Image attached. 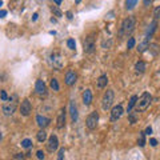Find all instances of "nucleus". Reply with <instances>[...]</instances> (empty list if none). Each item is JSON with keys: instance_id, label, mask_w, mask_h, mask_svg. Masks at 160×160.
Instances as JSON below:
<instances>
[{"instance_id": "f257e3e1", "label": "nucleus", "mask_w": 160, "mask_h": 160, "mask_svg": "<svg viewBox=\"0 0 160 160\" xmlns=\"http://www.w3.org/2000/svg\"><path fill=\"white\" fill-rule=\"evenodd\" d=\"M18 95H12L8 98V100H5V103L3 104L1 109H3V114L5 116H11L16 111V107H18Z\"/></svg>"}, {"instance_id": "f03ea898", "label": "nucleus", "mask_w": 160, "mask_h": 160, "mask_svg": "<svg viewBox=\"0 0 160 160\" xmlns=\"http://www.w3.org/2000/svg\"><path fill=\"white\" fill-rule=\"evenodd\" d=\"M135 24H136V19L135 16H128L127 19H124V21L122 23V27H120V32H119V36L123 35H128L135 29Z\"/></svg>"}, {"instance_id": "7ed1b4c3", "label": "nucleus", "mask_w": 160, "mask_h": 160, "mask_svg": "<svg viewBox=\"0 0 160 160\" xmlns=\"http://www.w3.org/2000/svg\"><path fill=\"white\" fill-rule=\"evenodd\" d=\"M151 101H152V96H151V94L150 92H144V94L137 99V103H136L137 109H136V111L142 112V111H144V109H147V107L150 105Z\"/></svg>"}, {"instance_id": "20e7f679", "label": "nucleus", "mask_w": 160, "mask_h": 160, "mask_svg": "<svg viewBox=\"0 0 160 160\" xmlns=\"http://www.w3.org/2000/svg\"><path fill=\"white\" fill-rule=\"evenodd\" d=\"M114 98H115V94H114V91L112 90H108L107 92L104 94V96H103V100H101V107H103V109H109L112 105V103H114Z\"/></svg>"}, {"instance_id": "39448f33", "label": "nucleus", "mask_w": 160, "mask_h": 160, "mask_svg": "<svg viewBox=\"0 0 160 160\" xmlns=\"http://www.w3.org/2000/svg\"><path fill=\"white\" fill-rule=\"evenodd\" d=\"M98 122H99V114L96 111H94L88 115L87 120H85V125H87L88 129H95L96 125H98Z\"/></svg>"}, {"instance_id": "423d86ee", "label": "nucleus", "mask_w": 160, "mask_h": 160, "mask_svg": "<svg viewBox=\"0 0 160 160\" xmlns=\"http://www.w3.org/2000/svg\"><path fill=\"white\" fill-rule=\"evenodd\" d=\"M95 51V38L92 35H88L84 40V52L92 53Z\"/></svg>"}, {"instance_id": "0eeeda50", "label": "nucleus", "mask_w": 160, "mask_h": 160, "mask_svg": "<svg viewBox=\"0 0 160 160\" xmlns=\"http://www.w3.org/2000/svg\"><path fill=\"white\" fill-rule=\"evenodd\" d=\"M32 112V104L28 99H24L20 104V114L23 116H29Z\"/></svg>"}, {"instance_id": "6e6552de", "label": "nucleus", "mask_w": 160, "mask_h": 160, "mask_svg": "<svg viewBox=\"0 0 160 160\" xmlns=\"http://www.w3.org/2000/svg\"><path fill=\"white\" fill-rule=\"evenodd\" d=\"M57 147H59V139H57V136L51 135L48 142H47V151H48V152H53V151L57 150Z\"/></svg>"}, {"instance_id": "1a4fd4ad", "label": "nucleus", "mask_w": 160, "mask_h": 160, "mask_svg": "<svg viewBox=\"0 0 160 160\" xmlns=\"http://www.w3.org/2000/svg\"><path fill=\"white\" fill-rule=\"evenodd\" d=\"M122 115H123V105L122 104L115 105L111 111V120L112 122H116V120H119V119L122 118Z\"/></svg>"}, {"instance_id": "9d476101", "label": "nucleus", "mask_w": 160, "mask_h": 160, "mask_svg": "<svg viewBox=\"0 0 160 160\" xmlns=\"http://www.w3.org/2000/svg\"><path fill=\"white\" fill-rule=\"evenodd\" d=\"M35 91L36 94L40 95V96H44V95H47V85H45V83L43 81V80H36V84H35Z\"/></svg>"}, {"instance_id": "9b49d317", "label": "nucleus", "mask_w": 160, "mask_h": 160, "mask_svg": "<svg viewBox=\"0 0 160 160\" xmlns=\"http://www.w3.org/2000/svg\"><path fill=\"white\" fill-rule=\"evenodd\" d=\"M36 123H38V125L40 127V129H44L49 125L51 119L47 118V116H43V115H38L36 116Z\"/></svg>"}, {"instance_id": "f8f14e48", "label": "nucleus", "mask_w": 160, "mask_h": 160, "mask_svg": "<svg viewBox=\"0 0 160 160\" xmlns=\"http://www.w3.org/2000/svg\"><path fill=\"white\" fill-rule=\"evenodd\" d=\"M77 79V75L75 71H68V72L66 73V77H64V81H66L67 85H73L75 84V81H76Z\"/></svg>"}, {"instance_id": "ddd939ff", "label": "nucleus", "mask_w": 160, "mask_h": 160, "mask_svg": "<svg viewBox=\"0 0 160 160\" xmlns=\"http://www.w3.org/2000/svg\"><path fill=\"white\" fill-rule=\"evenodd\" d=\"M56 127L57 128H63L64 125H66V109L64 108H62L59 111V114H57V120H56Z\"/></svg>"}, {"instance_id": "4468645a", "label": "nucleus", "mask_w": 160, "mask_h": 160, "mask_svg": "<svg viewBox=\"0 0 160 160\" xmlns=\"http://www.w3.org/2000/svg\"><path fill=\"white\" fill-rule=\"evenodd\" d=\"M52 64L55 68H57V70H62L63 67V60H62V56H60V53L55 52L52 53Z\"/></svg>"}, {"instance_id": "2eb2a0df", "label": "nucleus", "mask_w": 160, "mask_h": 160, "mask_svg": "<svg viewBox=\"0 0 160 160\" xmlns=\"http://www.w3.org/2000/svg\"><path fill=\"white\" fill-rule=\"evenodd\" d=\"M148 51H150V53L153 56V57H156V56L160 55V45L156 44V43H150Z\"/></svg>"}, {"instance_id": "dca6fc26", "label": "nucleus", "mask_w": 160, "mask_h": 160, "mask_svg": "<svg viewBox=\"0 0 160 160\" xmlns=\"http://www.w3.org/2000/svg\"><path fill=\"white\" fill-rule=\"evenodd\" d=\"M70 114H71V119H72V122L75 123L77 120V108H76V104H75V101H71L70 103Z\"/></svg>"}, {"instance_id": "f3484780", "label": "nucleus", "mask_w": 160, "mask_h": 160, "mask_svg": "<svg viewBox=\"0 0 160 160\" xmlns=\"http://www.w3.org/2000/svg\"><path fill=\"white\" fill-rule=\"evenodd\" d=\"M83 103L84 105H90L92 103V92H91V90H85L83 92Z\"/></svg>"}, {"instance_id": "a211bd4d", "label": "nucleus", "mask_w": 160, "mask_h": 160, "mask_svg": "<svg viewBox=\"0 0 160 160\" xmlns=\"http://www.w3.org/2000/svg\"><path fill=\"white\" fill-rule=\"evenodd\" d=\"M156 27H157V21H156V20H153L152 23L150 24V27L147 28V32H146L147 38H151V36L153 35V32L156 31Z\"/></svg>"}, {"instance_id": "6ab92c4d", "label": "nucleus", "mask_w": 160, "mask_h": 160, "mask_svg": "<svg viewBox=\"0 0 160 160\" xmlns=\"http://www.w3.org/2000/svg\"><path fill=\"white\" fill-rule=\"evenodd\" d=\"M148 45H150V42H148V38H146V39H144V40H143V42L139 44V47H137V51H139L140 53L146 52L147 49H148Z\"/></svg>"}, {"instance_id": "aec40b11", "label": "nucleus", "mask_w": 160, "mask_h": 160, "mask_svg": "<svg viewBox=\"0 0 160 160\" xmlns=\"http://www.w3.org/2000/svg\"><path fill=\"white\" fill-rule=\"evenodd\" d=\"M107 83H108L107 75H101V76L98 79V87L99 88H104L105 85H107Z\"/></svg>"}, {"instance_id": "412c9836", "label": "nucleus", "mask_w": 160, "mask_h": 160, "mask_svg": "<svg viewBox=\"0 0 160 160\" xmlns=\"http://www.w3.org/2000/svg\"><path fill=\"white\" fill-rule=\"evenodd\" d=\"M146 68H147V64L144 62H137V63H136L135 70H136V72H137V73H143L144 71H146Z\"/></svg>"}, {"instance_id": "4be33fe9", "label": "nucleus", "mask_w": 160, "mask_h": 160, "mask_svg": "<svg viewBox=\"0 0 160 160\" xmlns=\"http://www.w3.org/2000/svg\"><path fill=\"white\" fill-rule=\"evenodd\" d=\"M137 99H139V98H137V96H136V95H133L132 98L129 99L128 107H127V112H131V111H132V108L135 107V104H136V103H137Z\"/></svg>"}, {"instance_id": "5701e85b", "label": "nucleus", "mask_w": 160, "mask_h": 160, "mask_svg": "<svg viewBox=\"0 0 160 160\" xmlns=\"http://www.w3.org/2000/svg\"><path fill=\"white\" fill-rule=\"evenodd\" d=\"M36 137H38V140L40 143L45 142V140H47V132H45L44 129H40V131L38 132V135H36Z\"/></svg>"}, {"instance_id": "b1692460", "label": "nucleus", "mask_w": 160, "mask_h": 160, "mask_svg": "<svg viewBox=\"0 0 160 160\" xmlns=\"http://www.w3.org/2000/svg\"><path fill=\"white\" fill-rule=\"evenodd\" d=\"M137 144H139V147H144V146H146V132H139Z\"/></svg>"}, {"instance_id": "393cba45", "label": "nucleus", "mask_w": 160, "mask_h": 160, "mask_svg": "<svg viewBox=\"0 0 160 160\" xmlns=\"http://www.w3.org/2000/svg\"><path fill=\"white\" fill-rule=\"evenodd\" d=\"M137 4V0H125V8L127 10H133Z\"/></svg>"}, {"instance_id": "a878e982", "label": "nucleus", "mask_w": 160, "mask_h": 160, "mask_svg": "<svg viewBox=\"0 0 160 160\" xmlns=\"http://www.w3.org/2000/svg\"><path fill=\"white\" fill-rule=\"evenodd\" d=\"M21 147H23V148H31L32 147V140L31 139L21 140Z\"/></svg>"}, {"instance_id": "bb28decb", "label": "nucleus", "mask_w": 160, "mask_h": 160, "mask_svg": "<svg viewBox=\"0 0 160 160\" xmlns=\"http://www.w3.org/2000/svg\"><path fill=\"white\" fill-rule=\"evenodd\" d=\"M51 88H52L53 91H59V83H57V80L53 77V79H51Z\"/></svg>"}, {"instance_id": "cd10ccee", "label": "nucleus", "mask_w": 160, "mask_h": 160, "mask_svg": "<svg viewBox=\"0 0 160 160\" xmlns=\"http://www.w3.org/2000/svg\"><path fill=\"white\" fill-rule=\"evenodd\" d=\"M67 45H68V48H70V49H75V48H76V43H75V40H73V39H68Z\"/></svg>"}, {"instance_id": "c85d7f7f", "label": "nucleus", "mask_w": 160, "mask_h": 160, "mask_svg": "<svg viewBox=\"0 0 160 160\" xmlns=\"http://www.w3.org/2000/svg\"><path fill=\"white\" fill-rule=\"evenodd\" d=\"M128 118H129V123H131V124H135L136 120H137V112H135V114H131Z\"/></svg>"}, {"instance_id": "c756f323", "label": "nucleus", "mask_w": 160, "mask_h": 160, "mask_svg": "<svg viewBox=\"0 0 160 160\" xmlns=\"http://www.w3.org/2000/svg\"><path fill=\"white\" fill-rule=\"evenodd\" d=\"M135 39L133 38H129L128 39V42H127V48L128 49H131V48H133V47H135Z\"/></svg>"}, {"instance_id": "7c9ffc66", "label": "nucleus", "mask_w": 160, "mask_h": 160, "mask_svg": "<svg viewBox=\"0 0 160 160\" xmlns=\"http://www.w3.org/2000/svg\"><path fill=\"white\" fill-rule=\"evenodd\" d=\"M51 11H52V12H53V14H55V15H56V16H57V18H62V16H63V14H62V11H60V10H59V8L56 7V5H55V7H52V8H51Z\"/></svg>"}, {"instance_id": "2f4dec72", "label": "nucleus", "mask_w": 160, "mask_h": 160, "mask_svg": "<svg viewBox=\"0 0 160 160\" xmlns=\"http://www.w3.org/2000/svg\"><path fill=\"white\" fill-rule=\"evenodd\" d=\"M153 18H155V20L160 19V5H159V7H156V8H155V11H153Z\"/></svg>"}, {"instance_id": "473e14b6", "label": "nucleus", "mask_w": 160, "mask_h": 160, "mask_svg": "<svg viewBox=\"0 0 160 160\" xmlns=\"http://www.w3.org/2000/svg\"><path fill=\"white\" fill-rule=\"evenodd\" d=\"M64 153H66V150H64V148H60L59 155H57V160H63V159H64Z\"/></svg>"}, {"instance_id": "72a5a7b5", "label": "nucleus", "mask_w": 160, "mask_h": 160, "mask_svg": "<svg viewBox=\"0 0 160 160\" xmlns=\"http://www.w3.org/2000/svg\"><path fill=\"white\" fill-rule=\"evenodd\" d=\"M0 96H1V100L3 101H5V100H8V96H7V92H5V91H1V92H0Z\"/></svg>"}, {"instance_id": "f704fd0d", "label": "nucleus", "mask_w": 160, "mask_h": 160, "mask_svg": "<svg viewBox=\"0 0 160 160\" xmlns=\"http://www.w3.org/2000/svg\"><path fill=\"white\" fill-rule=\"evenodd\" d=\"M36 156H38L39 160H43L44 159V152H43V151H38V152H36Z\"/></svg>"}, {"instance_id": "c9c22d12", "label": "nucleus", "mask_w": 160, "mask_h": 160, "mask_svg": "<svg viewBox=\"0 0 160 160\" xmlns=\"http://www.w3.org/2000/svg\"><path fill=\"white\" fill-rule=\"evenodd\" d=\"M150 144L152 147H156L157 146V140L156 139H150Z\"/></svg>"}, {"instance_id": "e433bc0d", "label": "nucleus", "mask_w": 160, "mask_h": 160, "mask_svg": "<svg viewBox=\"0 0 160 160\" xmlns=\"http://www.w3.org/2000/svg\"><path fill=\"white\" fill-rule=\"evenodd\" d=\"M24 156H23V153H18L16 156H15V160H23Z\"/></svg>"}, {"instance_id": "4c0bfd02", "label": "nucleus", "mask_w": 160, "mask_h": 160, "mask_svg": "<svg viewBox=\"0 0 160 160\" xmlns=\"http://www.w3.org/2000/svg\"><path fill=\"white\" fill-rule=\"evenodd\" d=\"M5 15H7V11H4V10L0 11V18H5Z\"/></svg>"}, {"instance_id": "58836bf2", "label": "nucleus", "mask_w": 160, "mask_h": 160, "mask_svg": "<svg viewBox=\"0 0 160 160\" xmlns=\"http://www.w3.org/2000/svg\"><path fill=\"white\" fill-rule=\"evenodd\" d=\"M152 133V128L151 127H147V129H146V135H151Z\"/></svg>"}, {"instance_id": "ea45409f", "label": "nucleus", "mask_w": 160, "mask_h": 160, "mask_svg": "<svg viewBox=\"0 0 160 160\" xmlns=\"http://www.w3.org/2000/svg\"><path fill=\"white\" fill-rule=\"evenodd\" d=\"M143 1H144V5H146V7H148V5L151 4V1H152V0H143Z\"/></svg>"}, {"instance_id": "a19ab883", "label": "nucleus", "mask_w": 160, "mask_h": 160, "mask_svg": "<svg viewBox=\"0 0 160 160\" xmlns=\"http://www.w3.org/2000/svg\"><path fill=\"white\" fill-rule=\"evenodd\" d=\"M67 18L68 19H72L73 16H72V12H71V11H68V12H67Z\"/></svg>"}, {"instance_id": "79ce46f5", "label": "nucleus", "mask_w": 160, "mask_h": 160, "mask_svg": "<svg viewBox=\"0 0 160 160\" xmlns=\"http://www.w3.org/2000/svg\"><path fill=\"white\" fill-rule=\"evenodd\" d=\"M53 1H55V4H56V5H60L63 0H53Z\"/></svg>"}, {"instance_id": "37998d69", "label": "nucleus", "mask_w": 160, "mask_h": 160, "mask_svg": "<svg viewBox=\"0 0 160 160\" xmlns=\"http://www.w3.org/2000/svg\"><path fill=\"white\" fill-rule=\"evenodd\" d=\"M38 16H39L38 14H34V16H32V20H34V21H35V20H38Z\"/></svg>"}, {"instance_id": "c03bdc74", "label": "nucleus", "mask_w": 160, "mask_h": 160, "mask_svg": "<svg viewBox=\"0 0 160 160\" xmlns=\"http://www.w3.org/2000/svg\"><path fill=\"white\" fill-rule=\"evenodd\" d=\"M80 1H81V0H75V4H79Z\"/></svg>"}, {"instance_id": "a18cd8bd", "label": "nucleus", "mask_w": 160, "mask_h": 160, "mask_svg": "<svg viewBox=\"0 0 160 160\" xmlns=\"http://www.w3.org/2000/svg\"><path fill=\"white\" fill-rule=\"evenodd\" d=\"M1 5H3V1H1V0H0V7H1Z\"/></svg>"}, {"instance_id": "49530a36", "label": "nucleus", "mask_w": 160, "mask_h": 160, "mask_svg": "<svg viewBox=\"0 0 160 160\" xmlns=\"http://www.w3.org/2000/svg\"><path fill=\"white\" fill-rule=\"evenodd\" d=\"M1 137H3V135H1V132H0V140H1Z\"/></svg>"}]
</instances>
